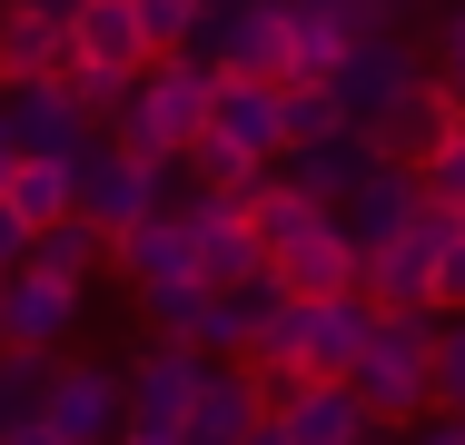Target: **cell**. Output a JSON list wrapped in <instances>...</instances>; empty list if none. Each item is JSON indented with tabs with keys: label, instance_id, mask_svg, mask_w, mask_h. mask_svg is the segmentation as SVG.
I'll use <instances>...</instances> for the list:
<instances>
[{
	"label": "cell",
	"instance_id": "6da1fadb",
	"mask_svg": "<svg viewBox=\"0 0 465 445\" xmlns=\"http://www.w3.org/2000/svg\"><path fill=\"white\" fill-rule=\"evenodd\" d=\"M426 366H436V317L396 307V317L367 327V347L347 366V396L367 406V426H416L426 416Z\"/></svg>",
	"mask_w": 465,
	"mask_h": 445
},
{
	"label": "cell",
	"instance_id": "7a4b0ae2",
	"mask_svg": "<svg viewBox=\"0 0 465 445\" xmlns=\"http://www.w3.org/2000/svg\"><path fill=\"white\" fill-rule=\"evenodd\" d=\"M169 188H179V159H139L129 139H80V159H70V218H90L99 238H119L149 208H169Z\"/></svg>",
	"mask_w": 465,
	"mask_h": 445
},
{
	"label": "cell",
	"instance_id": "3957f363",
	"mask_svg": "<svg viewBox=\"0 0 465 445\" xmlns=\"http://www.w3.org/2000/svg\"><path fill=\"white\" fill-rule=\"evenodd\" d=\"M208 60L198 50H169V60H149L139 80H129V109H119V129L109 139H129L139 159H179L188 139H198V119H208Z\"/></svg>",
	"mask_w": 465,
	"mask_h": 445
},
{
	"label": "cell",
	"instance_id": "277c9868",
	"mask_svg": "<svg viewBox=\"0 0 465 445\" xmlns=\"http://www.w3.org/2000/svg\"><path fill=\"white\" fill-rule=\"evenodd\" d=\"M416 80H426V50H416L406 30L357 40V50L327 70V89H337V119H347V129H367V139L396 119V109H406V99H416Z\"/></svg>",
	"mask_w": 465,
	"mask_h": 445
},
{
	"label": "cell",
	"instance_id": "5b68a950",
	"mask_svg": "<svg viewBox=\"0 0 465 445\" xmlns=\"http://www.w3.org/2000/svg\"><path fill=\"white\" fill-rule=\"evenodd\" d=\"M40 426H50L60 445H119V436H129L119 366H99V356H60V366H40Z\"/></svg>",
	"mask_w": 465,
	"mask_h": 445
},
{
	"label": "cell",
	"instance_id": "8992f818",
	"mask_svg": "<svg viewBox=\"0 0 465 445\" xmlns=\"http://www.w3.org/2000/svg\"><path fill=\"white\" fill-rule=\"evenodd\" d=\"M188 50L228 80H287V0H208Z\"/></svg>",
	"mask_w": 465,
	"mask_h": 445
},
{
	"label": "cell",
	"instance_id": "52a82bcc",
	"mask_svg": "<svg viewBox=\"0 0 465 445\" xmlns=\"http://www.w3.org/2000/svg\"><path fill=\"white\" fill-rule=\"evenodd\" d=\"M198 139H218V149H238L248 169H278L287 149V80H208V119H198Z\"/></svg>",
	"mask_w": 465,
	"mask_h": 445
},
{
	"label": "cell",
	"instance_id": "ba28073f",
	"mask_svg": "<svg viewBox=\"0 0 465 445\" xmlns=\"http://www.w3.org/2000/svg\"><path fill=\"white\" fill-rule=\"evenodd\" d=\"M80 297L90 287H60V277H40V267H10L0 277V356H50L70 347V327H80Z\"/></svg>",
	"mask_w": 465,
	"mask_h": 445
},
{
	"label": "cell",
	"instance_id": "9c48e42d",
	"mask_svg": "<svg viewBox=\"0 0 465 445\" xmlns=\"http://www.w3.org/2000/svg\"><path fill=\"white\" fill-rule=\"evenodd\" d=\"M258 416H268V376L238 366V356H208L198 366V396H188V416H179V445H238Z\"/></svg>",
	"mask_w": 465,
	"mask_h": 445
},
{
	"label": "cell",
	"instance_id": "30bf717a",
	"mask_svg": "<svg viewBox=\"0 0 465 445\" xmlns=\"http://www.w3.org/2000/svg\"><path fill=\"white\" fill-rule=\"evenodd\" d=\"M198 366L208 356H188V347H139L129 366H119V396H129V436H179V416H188V396H198Z\"/></svg>",
	"mask_w": 465,
	"mask_h": 445
},
{
	"label": "cell",
	"instance_id": "8fae6325",
	"mask_svg": "<svg viewBox=\"0 0 465 445\" xmlns=\"http://www.w3.org/2000/svg\"><path fill=\"white\" fill-rule=\"evenodd\" d=\"M416 208H426V188H416V169L376 159V169L357 178V188H347V198H337L327 218H337V238H347V248L367 258V248H386V238H406V218H416Z\"/></svg>",
	"mask_w": 465,
	"mask_h": 445
},
{
	"label": "cell",
	"instance_id": "7c38bea8",
	"mask_svg": "<svg viewBox=\"0 0 465 445\" xmlns=\"http://www.w3.org/2000/svg\"><path fill=\"white\" fill-rule=\"evenodd\" d=\"M0 129H10V149H20V159H70V149L90 139V119H80V99H70L60 80L0 89Z\"/></svg>",
	"mask_w": 465,
	"mask_h": 445
},
{
	"label": "cell",
	"instance_id": "4fadbf2b",
	"mask_svg": "<svg viewBox=\"0 0 465 445\" xmlns=\"http://www.w3.org/2000/svg\"><path fill=\"white\" fill-rule=\"evenodd\" d=\"M376 307L347 287V297H297V376H347L357 347H367Z\"/></svg>",
	"mask_w": 465,
	"mask_h": 445
},
{
	"label": "cell",
	"instance_id": "5bb4252c",
	"mask_svg": "<svg viewBox=\"0 0 465 445\" xmlns=\"http://www.w3.org/2000/svg\"><path fill=\"white\" fill-rule=\"evenodd\" d=\"M386 149H376L367 129H337V139H297V149H278V178L297 188V198H317V208H337L357 178L376 169Z\"/></svg>",
	"mask_w": 465,
	"mask_h": 445
},
{
	"label": "cell",
	"instance_id": "9a60e30c",
	"mask_svg": "<svg viewBox=\"0 0 465 445\" xmlns=\"http://www.w3.org/2000/svg\"><path fill=\"white\" fill-rule=\"evenodd\" d=\"M268 287H287V297H347L357 287V248L337 238V218H317L287 248H268Z\"/></svg>",
	"mask_w": 465,
	"mask_h": 445
},
{
	"label": "cell",
	"instance_id": "2e32d148",
	"mask_svg": "<svg viewBox=\"0 0 465 445\" xmlns=\"http://www.w3.org/2000/svg\"><path fill=\"white\" fill-rule=\"evenodd\" d=\"M109 258H119V277H129L139 297H149V287H179V277H188V218H179V208H149L139 228L109 238Z\"/></svg>",
	"mask_w": 465,
	"mask_h": 445
},
{
	"label": "cell",
	"instance_id": "e0dca14e",
	"mask_svg": "<svg viewBox=\"0 0 465 445\" xmlns=\"http://www.w3.org/2000/svg\"><path fill=\"white\" fill-rule=\"evenodd\" d=\"M70 70H119V80L149 70V40H139L129 0H80V20H70Z\"/></svg>",
	"mask_w": 465,
	"mask_h": 445
},
{
	"label": "cell",
	"instance_id": "ac0fdd59",
	"mask_svg": "<svg viewBox=\"0 0 465 445\" xmlns=\"http://www.w3.org/2000/svg\"><path fill=\"white\" fill-rule=\"evenodd\" d=\"M60 70H70V30L40 20V10H0V89L60 80Z\"/></svg>",
	"mask_w": 465,
	"mask_h": 445
},
{
	"label": "cell",
	"instance_id": "d6986e66",
	"mask_svg": "<svg viewBox=\"0 0 465 445\" xmlns=\"http://www.w3.org/2000/svg\"><path fill=\"white\" fill-rule=\"evenodd\" d=\"M456 119H465V109L446 99V89H436V70H426V80H416V99H406V109H396V119L376 129V149H386L396 169H416V159H426V149H436V139H446Z\"/></svg>",
	"mask_w": 465,
	"mask_h": 445
},
{
	"label": "cell",
	"instance_id": "ffe728a7",
	"mask_svg": "<svg viewBox=\"0 0 465 445\" xmlns=\"http://www.w3.org/2000/svg\"><path fill=\"white\" fill-rule=\"evenodd\" d=\"M99 258H109V238H99L90 218H50V228H30V248H20V267H40V277H60V287H90Z\"/></svg>",
	"mask_w": 465,
	"mask_h": 445
},
{
	"label": "cell",
	"instance_id": "44dd1931",
	"mask_svg": "<svg viewBox=\"0 0 465 445\" xmlns=\"http://www.w3.org/2000/svg\"><path fill=\"white\" fill-rule=\"evenodd\" d=\"M70 159H80V149H70ZM70 159H10L0 198L20 208V228H50V218H70Z\"/></svg>",
	"mask_w": 465,
	"mask_h": 445
},
{
	"label": "cell",
	"instance_id": "7402d4cb",
	"mask_svg": "<svg viewBox=\"0 0 465 445\" xmlns=\"http://www.w3.org/2000/svg\"><path fill=\"white\" fill-rule=\"evenodd\" d=\"M426 416H465V317H436V366H426Z\"/></svg>",
	"mask_w": 465,
	"mask_h": 445
},
{
	"label": "cell",
	"instance_id": "603a6c76",
	"mask_svg": "<svg viewBox=\"0 0 465 445\" xmlns=\"http://www.w3.org/2000/svg\"><path fill=\"white\" fill-rule=\"evenodd\" d=\"M198 10L208 0H129V20H139V40H149V60H169L198 40Z\"/></svg>",
	"mask_w": 465,
	"mask_h": 445
},
{
	"label": "cell",
	"instance_id": "cb8c5ba5",
	"mask_svg": "<svg viewBox=\"0 0 465 445\" xmlns=\"http://www.w3.org/2000/svg\"><path fill=\"white\" fill-rule=\"evenodd\" d=\"M347 119H337V89L327 80H287V149L297 139H337Z\"/></svg>",
	"mask_w": 465,
	"mask_h": 445
},
{
	"label": "cell",
	"instance_id": "d4e9b609",
	"mask_svg": "<svg viewBox=\"0 0 465 445\" xmlns=\"http://www.w3.org/2000/svg\"><path fill=\"white\" fill-rule=\"evenodd\" d=\"M416 188H426L436 208H456V198H465V119L436 139V149H426V159H416Z\"/></svg>",
	"mask_w": 465,
	"mask_h": 445
},
{
	"label": "cell",
	"instance_id": "484cf974",
	"mask_svg": "<svg viewBox=\"0 0 465 445\" xmlns=\"http://www.w3.org/2000/svg\"><path fill=\"white\" fill-rule=\"evenodd\" d=\"M426 317H465V238H436V277H426Z\"/></svg>",
	"mask_w": 465,
	"mask_h": 445
},
{
	"label": "cell",
	"instance_id": "4316f807",
	"mask_svg": "<svg viewBox=\"0 0 465 445\" xmlns=\"http://www.w3.org/2000/svg\"><path fill=\"white\" fill-rule=\"evenodd\" d=\"M20 416H40V356H0V436Z\"/></svg>",
	"mask_w": 465,
	"mask_h": 445
},
{
	"label": "cell",
	"instance_id": "83f0119b",
	"mask_svg": "<svg viewBox=\"0 0 465 445\" xmlns=\"http://www.w3.org/2000/svg\"><path fill=\"white\" fill-rule=\"evenodd\" d=\"M436 89H446V99L465 109V0L446 10V20H436Z\"/></svg>",
	"mask_w": 465,
	"mask_h": 445
},
{
	"label": "cell",
	"instance_id": "f1b7e54d",
	"mask_svg": "<svg viewBox=\"0 0 465 445\" xmlns=\"http://www.w3.org/2000/svg\"><path fill=\"white\" fill-rule=\"evenodd\" d=\"M20 248H30V228H20V208H10V198H0V277H10V267H20Z\"/></svg>",
	"mask_w": 465,
	"mask_h": 445
},
{
	"label": "cell",
	"instance_id": "f546056e",
	"mask_svg": "<svg viewBox=\"0 0 465 445\" xmlns=\"http://www.w3.org/2000/svg\"><path fill=\"white\" fill-rule=\"evenodd\" d=\"M0 10H40V20H60V30L80 20V0H0Z\"/></svg>",
	"mask_w": 465,
	"mask_h": 445
},
{
	"label": "cell",
	"instance_id": "4dcf8cb0",
	"mask_svg": "<svg viewBox=\"0 0 465 445\" xmlns=\"http://www.w3.org/2000/svg\"><path fill=\"white\" fill-rule=\"evenodd\" d=\"M0 445H60V436H50L40 416H20V426H10V436H0Z\"/></svg>",
	"mask_w": 465,
	"mask_h": 445
},
{
	"label": "cell",
	"instance_id": "1f68e13d",
	"mask_svg": "<svg viewBox=\"0 0 465 445\" xmlns=\"http://www.w3.org/2000/svg\"><path fill=\"white\" fill-rule=\"evenodd\" d=\"M406 445H456V416H436V426H416Z\"/></svg>",
	"mask_w": 465,
	"mask_h": 445
},
{
	"label": "cell",
	"instance_id": "d6a6232c",
	"mask_svg": "<svg viewBox=\"0 0 465 445\" xmlns=\"http://www.w3.org/2000/svg\"><path fill=\"white\" fill-rule=\"evenodd\" d=\"M238 445H287V436H278V426H268V416H258V426H248V436H238Z\"/></svg>",
	"mask_w": 465,
	"mask_h": 445
},
{
	"label": "cell",
	"instance_id": "836d02e7",
	"mask_svg": "<svg viewBox=\"0 0 465 445\" xmlns=\"http://www.w3.org/2000/svg\"><path fill=\"white\" fill-rule=\"evenodd\" d=\"M119 445H179V436H119Z\"/></svg>",
	"mask_w": 465,
	"mask_h": 445
},
{
	"label": "cell",
	"instance_id": "e575fe53",
	"mask_svg": "<svg viewBox=\"0 0 465 445\" xmlns=\"http://www.w3.org/2000/svg\"><path fill=\"white\" fill-rule=\"evenodd\" d=\"M446 218H456V238H465V198H456V208H446Z\"/></svg>",
	"mask_w": 465,
	"mask_h": 445
},
{
	"label": "cell",
	"instance_id": "d590c367",
	"mask_svg": "<svg viewBox=\"0 0 465 445\" xmlns=\"http://www.w3.org/2000/svg\"><path fill=\"white\" fill-rule=\"evenodd\" d=\"M456 445H465V416H456Z\"/></svg>",
	"mask_w": 465,
	"mask_h": 445
},
{
	"label": "cell",
	"instance_id": "8d00e7d4",
	"mask_svg": "<svg viewBox=\"0 0 465 445\" xmlns=\"http://www.w3.org/2000/svg\"><path fill=\"white\" fill-rule=\"evenodd\" d=\"M357 445H386V436H357Z\"/></svg>",
	"mask_w": 465,
	"mask_h": 445
}]
</instances>
